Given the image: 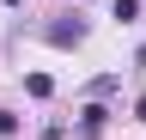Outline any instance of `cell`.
<instances>
[{"label":"cell","mask_w":146,"mask_h":140,"mask_svg":"<svg viewBox=\"0 0 146 140\" xmlns=\"http://www.w3.org/2000/svg\"><path fill=\"white\" fill-rule=\"evenodd\" d=\"M43 37L55 49H79L85 43V19H79V12H55V25H43Z\"/></svg>","instance_id":"obj_1"},{"label":"cell","mask_w":146,"mask_h":140,"mask_svg":"<svg viewBox=\"0 0 146 140\" xmlns=\"http://www.w3.org/2000/svg\"><path fill=\"white\" fill-rule=\"evenodd\" d=\"M25 92H31V98H55V79H49V73H25Z\"/></svg>","instance_id":"obj_4"},{"label":"cell","mask_w":146,"mask_h":140,"mask_svg":"<svg viewBox=\"0 0 146 140\" xmlns=\"http://www.w3.org/2000/svg\"><path fill=\"white\" fill-rule=\"evenodd\" d=\"M104 122H110L104 104H85V110H79V140H98V134H104Z\"/></svg>","instance_id":"obj_2"},{"label":"cell","mask_w":146,"mask_h":140,"mask_svg":"<svg viewBox=\"0 0 146 140\" xmlns=\"http://www.w3.org/2000/svg\"><path fill=\"white\" fill-rule=\"evenodd\" d=\"M110 19H116V25H134V19H140V0H116V6H110Z\"/></svg>","instance_id":"obj_5"},{"label":"cell","mask_w":146,"mask_h":140,"mask_svg":"<svg viewBox=\"0 0 146 140\" xmlns=\"http://www.w3.org/2000/svg\"><path fill=\"white\" fill-rule=\"evenodd\" d=\"M0 6H25V0H0Z\"/></svg>","instance_id":"obj_8"},{"label":"cell","mask_w":146,"mask_h":140,"mask_svg":"<svg viewBox=\"0 0 146 140\" xmlns=\"http://www.w3.org/2000/svg\"><path fill=\"white\" fill-rule=\"evenodd\" d=\"M134 122H146V92H140V104H134Z\"/></svg>","instance_id":"obj_7"},{"label":"cell","mask_w":146,"mask_h":140,"mask_svg":"<svg viewBox=\"0 0 146 140\" xmlns=\"http://www.w3.org/2000/svg\"><path fill=\"white\" fill-rule=\"evenodd\" d=\"M116 92H122V73H98V79L85 85V98H91V104H98V98H116Z\"/></svg>","instance_id":"obj_3"},{"label":"cell","mask_w":146,"mask_h":140,"mask_svg":"<svg viewBox=\"0 0 146 140\" xmlns=\"http://www.w3.org/2000/svg\"><path fill=\"white\" fill-rule=\"evenodd\" d=\"M12 134H18V116H12V110H0V140H12Z\"/></svg>","instance_id":"obj_6"}]
</instances>
